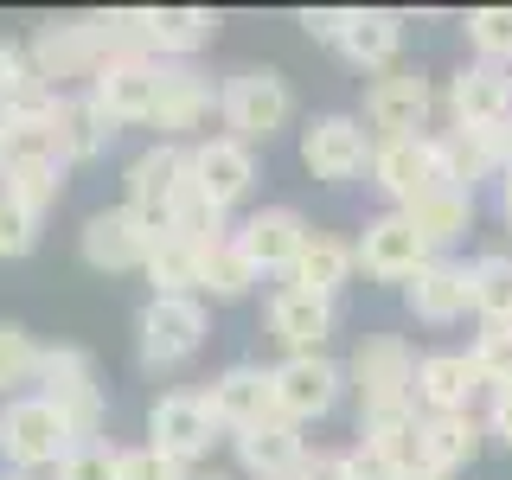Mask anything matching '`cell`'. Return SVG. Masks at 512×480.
Here are the masks:
<instances>
[{"instance_id":"1","label":"cell","mask_w":512,"mask_h":480,"mask_svg":"<svg viewBox=\"0 0 512 480\" xmlns=\"http://www.w3.org/2000/svg\"><path fill=\"white\" fill-rule=\"evenodd\" d=\"M32 391L64 416L71 442H103V384H96V365L84 346H45V365H39Z\"/></svg>"},{"instance_id":"2","label":"cell","mask_w":512,"mask_h":480,"mask_svg":"<svg viewBox=\"0 0 512 480\" xmlns=\"http://www.w3.org/2000/svg\"><path fill=\"white\" fill-rule=\"evenodd\" d=\"M218 116H224V128H231V141L256 148V141H269L276 128H288V116H295V90H288L282 71H269V64H250V71L224 77Z\"/></svg>"},{"instance_id":"3","label":"cell","mask_w":512,"mask_h":480,"mask_svg":"<svg viewBox=\"0 0 512 480\" xmlns=\"http://www.w3.org/2000/svg\"><path fill=\"white\" fill-rule=\"evenodd\" d=\"M71 448L77 442H71V429H64V416L45 404L39 391L7 397V404H0V468L39 474V468H58Z\"/></svg>"},{"instance_id":"4","label":"cell","mask_w":512,"mask_h":480,"mask_svg":"<svg viewBox=\"0 0 512 480\" xmlns=\"http://www.w3.org/2000/svg\"><path fill=\"white\" fill-rule=\"evenodd\" d=\"M135 333H141V365H148V372H173V365H186L192 352L205 346L212 320H205L199 295H154L148 308H141Z\"/></svg>"},{"instance_id":"5","label":"cell","mask_w":512,"mask_h":480,"mask_svg":"<svg viewBox=\"0 0 512 480\" xmlns=\"http://www.w3.org/2000/svg\"><path fill=\"white\" fill-rule=\"evenodd\" d=\"M372 186L397 205V212H410L416 199H429L436 186H455V180H448V160L436 148V135H410V141H378Z\"/></svg>"},{"instance_id":"6","label":"cell","mask_w":512,"mask_h":480,"mask_svg":"<svg viewBox=\"0 0 512 480\" xmlns=\"http://www.w3.org/2000/svg\"><path fill=\"white\" fill-rule=\"evenodd\" d=\"M352 391H359V410H397V404H416V359L397 333H378V340H359L346 365Z\"/></svg>"},{"instance_id":"7","label":"cell","mask_w":512,"mask_h":480,"mask_svg":"<svg viewBox=\"0 0 512 480\" xmlns=\"http://www.w3.org/2000/svg\"><path fill=\"white\" fill-rule=\"evenodd\" d=\"M218 442V416L212 404H205V391H167L154 397L148 410V448H160L167 461H180V468H192V461H205Z\"/></svg>"},{"instance_id":"8","label":"cell","mask_w":512,"mask_h":480,"mask_svg":"<svg viewBox=\"0 0 512 480\" xmlns=\"http://www.w3.org/2000/svg\"><path fill=\"white\" fill-rule=\"evenodd\" d=\"M186 180H192V148H180V141H154L148 154L128 160V199L122 205L148 224V231H160Z\"/></svg>"},{"instance_id":"9","label":"cell","mask_w":512,"mask_h":480,"mask_svg":"<svg viewBox=\"0 0 512 480\" xmlns=\"http://www.w3.org/2000/svg\"><path fill=\"white\" fill-rule=\"evenodd\" d=\"M429 109H436V90H429V77L416 71H384L372 77V90H365V128H372L378 141H410V135H429Z\"/></svg>"},{"instance_id":"10","label":"cell","mask_w":512,"mask_h":480,"mask_svg":"<svg viewBox=\"0 0 512 480\" xmlns=\"http://www.w3.org/2000/svg\"><path fill=\"white\" fill-rule=\"evenodd\" d=\"M372 128L359 116H314L301 128V167L314 173V180H359L365 167H372Z\"/></svg>"},{"instance_id":"11","label":"cell","mask_w":512,"mask_h":480,"mask_svg":"<svg viewBox=\"0 0 512 480\" xmlns=\"http://www.w3.org/2000/svg\"><path fill=\"white\" fill-rule=\"evenodd\" d=\"M359 269L372 282H410L416 269L429 263V237L410 224V212H378V218H365V231H359Z\"/></svg>"},{"instance_id":"12","label":"cell","mask_w":512,"mask_h":480,"mask_svg":"<svg viewBox=\"0 0 512 480\" xmlns=\"http://www.w3.org/2000/svg\"><path fill=\"white\" fill-rule=\"evenodd\" d=\"M269 384H276V416L288 423H320L346 391V372L320 352H301V359H282L269 365Z\"/></svg>"},{"instance_id":"13","label":"cell","mask_w":512,"mask_h":480,"mask_svg":"<svg viewBox=\"0 0 512 480\" xmlns=\"http://www.w3.org/2000/svg\"><path fill=\"white\" fill-rule=\"evenodd\" d=\"M237 250L250 256L256 276H288V269L301 263V250H308V218L295 212V205H263V212H250L244 224H237Z\"/></svg>"},{"instance_id":"14","label":"cell","mask_w":512,"mask_h":480,"mask_svg":"<svg viewBox=\"0 0 512 480\" xmlns=\"http://www.w3.org/2000/svg\"><path fill=\"white\" fill-rule=\"evenodd\" d=\"M448 116L455 128H506L512 122V71L506 64H461L455 77H448Z\"/></svg>"},{"instance_id":"15","label":"cell","mask_w":512,"mask_h":480,"mask_svg":"<svg viewBox=\"0 0 512 480\" xmlns=\"http://www.w3.org/2000/svg\"><path fill=\"white\" fill-rule=\"evenodd\" d=\"M103 116L128 128V122H154V103H160V58H122V64H103V71L84 84Z\"/></svg>"},{"instance_id":"16","label":"cell","mask_w":512,"mask_h":480,"mask_svg":"<svg viewBox=\"0 0 512 480\" xmlns=\"http://www.w3.org/2000/svg\"><path fill=\"white\" fill-rule=\"evenodd\" d=\"M109 141H116V122L103 116V103H96L90 90H58V103H52V154L64 167H84V160H96Z\"/></svg>"},{"instance_id":"17","label":"cell","mask_w":512,"mask_h":480,"mask_svg":"<svg viewBox=\"0 0 512 480\" xmlns=\"http://www.w3.org/2000/svg\"><path fill=\"white\" fill-rule=\"evenodd\" d=\"M480 384L487 378H480L474 352H423L416 359V404H423V416H468Z\"/></svg>"},{"instance_id":"18","label":"cell","mask_w":512,"mask_h":480,"mask_svg":"<svg viewBox=\"0 0 512 480\" xmlns=\"http://www.w3.org/2000/svg\"><path fill=\"white\" fill-rule=\"evenodd\" d=\"M205 404H212L218 429L244 436V429H256V423L276 416V384H269L263 365H224V372L212 378V391H205Z\"/></svg>"},{"instance_id":"19","label":"cell","mask_w":512,"mask_h":480,"mask_svg":"<svg viewBox=\"0 0 512 480\" xmlns=\"http://www.w3.org/2000/svg\"><path fill=\"white\" fill-rule=\"evenodd\" d=\"M154 250V231L141 224L128 205H109L84 224V263L103 269V276H122V269H141Z\"/></svg>"},{"instance_id":"20","label":"cell","mask_w":512,"mask_h":480,"mask_svg":"<svg viewBox=\"0 0 512 480\" xmlns=\"http://www.w3.org/2000/svg\"><path fill=\"white\" fill-rule=\"evenodd\" d=\"M26 52H32V71H39L45 90L77 84V77L90 84V77H96V52H90L84 20H45V26L26 39Z\"/></svg>"},{"instance_id":"21","label":"cell","mask_w":512,"mask_h":480,"mask_svg":"<svg viewBox=\"0 0 512 480\" xmlns=\"http://www.w3.org/2000/svg\"><path fill=\"white\" fill-rule=\"evenodd\" d=\"M135 20H141L148 58L160 64H186L199 45L218 39V13H205V7H135Z\"/></svg>"},{"instance_id":"22","label":"cell","mask_w":512,"mask_h":480,"mask_svg":"<svg viewBox=\"0 0 512 480\" xmlns=\"http://www.w3.org/2000/svg\"><path fill=\"white\" fill-rule=\"evenodd\" d=\"M250 180H256V154L244 148V141L205 135L199 148H192V186H199L205 199L218 205V212H231V205L250 192Z\"/></svg>"},{"instance_id":"23","label":"cell","mask_w":512,"mask_h":480,"mask_svg":"<svg viewBox=\"0 0 512 480\" xmlns=\"http://www.w3.org/2000/svg\"><path fill=\"white\" fill-rule=\"evenodd\" d=\"M404 301L416 320H429V327H448V320H461L474 308V282L461 263H448V256H429L423 269L404 282Z\"/></svg>"},{"instance_id":"24","label":"cell","mask_w":512,"mask_h":480,"mask_svg":"<svg viewBox=\"0 0 512 480\" xmlns=\"http://www.w3.org/2000/svg\"><path fill=\"white\" fill-rule=\"evenodd\" d=\"M231 442H237L244 474H256V480H295L301 461H308V436H301V423H288V416H269V423H256Z\"/></svg>"},{"instance_id":"25","label":"cell","mask_w":512,"mask_h":480,"mask_svg":"<svg viewBox=\"0 0 512 480\" xmlns=\"http://www.w3.org/2000/svg\"><path fill=\"white\" fill-rule=\"evenodd\" d=\"M269 333L288 346V359L320 352L327 333H333V301L308 295V288H276V295H269Z\"/></svg>"},{"instance_id":"26","label":"cell","mask_w":512,"mask_h":480,"mask_svg":"<svg viewBox=\"0 0 512 480\" xmlns=\"http://www.w3.org/2000/svg\"><path fill=\"white\" fill-rule=\"evenodd\" d=\"M212 103H218V90L192 64H160V103H154L148 128H160V141H180L186 128H199L212 116Z\"/></svg>"},{"instance_id":"27","label":"cell","mask_w":512,"mask_h":480,"mask_svg":"<svg viewBox=\"0 0 512 480\" xmlns=\"http://www.w3.org/2000/svg\"><path fill=\"white\" fill-rule=\"evenodd\" d=\"M480 442H487V423L468 410V416H423V442H416V461H423L429 474H455L468 468L480 455Z\"/></svg>"},{"instance_id":"28","label":"cell","mask_w":512,"mask_h":480,"mask_svg":"<svg viewBox=\"0 0 512 480\" xmlns=\"http://www.w3.org/2000/svg\"><path fill=\"white\" fill-rule=\"evenodd\" d=\"M397 45H404V20L391 7H352L346 32H340V52L359 64V71H391Z\"/></svg>"},{"instance_id":"29","label":"cell","mask_w":512,"mask_h":480,"mask_svg":"<svg viewBox=\"0 0 512 480\" xmlns=\"http://www.w3.org/2000/svg\"><path fill=\"white\" fill-rule=\"evenodd\" d=\"M436 148L448 160V180L468 186L474 180H493V173H506V148H500V128H442Z\"/></svg>"},{"instance_id":"30","label":"cell","mask_w":512,"mask_h":480,"mask_svg":"<svg viewBox=\"0 0 512 480\" xmlns=\"http://www.w3.org/2000/svg\"><path fill=\"white\" fill-rule=\"evenodd\" d=\"M352 269H359V250L340 244V237H308V250H301V263L288 269V288H308V295H340V288L352 282Z\"/></svg>"},{"instance_id":"31","label":"cell","mask_w":512,"mask_h":480,"mask_svg":"<svg viewBox=\"0 0 512 480\" xmlns=\"http://www.w3.org/2000/svg\"><path fill=\"white\" fill-rule=\"evenodd\" d=\"M58 192H64V160L52 154L7 160V173H0V199H13L32 218H45V205H58Z\"/></svg>"},{"instance_id":"32","label":"cell","mask_w":512,"mask_h":480,"mask_svg":"<svg viewBox=\"0 0 512 480\" xmlns=\"http://www.w3.org/2000/svg\"><path fill=\"white\" fill-rule=\"evenodd\" d=\"M410 224L429 237V250H448L455 237H468V224H474V192L468 186H436L429 199L410 205Z\"/></svg>"},{"instance_id":"33","label":"cell","mask_w":512,"mask_h":480,"mask_svg":"<svg viewBox=\"0 0 512 480\" xmlns=\"http://www.w3.org/2000/svg\"><path fill=\"white\" fill-rule=\"evenodd\" d=\"M199 263H205V250L199 244H186V237H173V231H154V250H148V282H154V295H199Z\"/></svg>"},{"instance_id":"34","label":"cell","mask_w":512,"mask_h":480,"mask_svg":"<svg viewBox=\"0 0 512 480\" xmlns=\"http://www.w3.org/2000/svg\"><path fill=\"white\" fill-rule=\"evenodd\" d=\"M359 442H372V448H384V455H397L404 468H423V461H416V442H423V416H416V404L359 410Z\"/></svg>"},{"instance_id":"35","label":"cell","mask_w":512,"mask_h":480,"mask_svg":"<svg viewBox=\"0 0 512 480\" xmlns=\"http://www.w3.org/2000/svg\"><path fill=\"white\" fill-rule=\"evenodd\" d=\"M474 282V314L493 320V327H512V250H487L468 263Z\"/></svg>"},{"instance_id":"36","label":"cell","mask_w":512,"mask_h":480,"mask_svg":"<svg viewBox=\"0 0 512 480\" xmlns=\"http://www.w3.org/2000/svg\"><path fill=\"white\" fill-rule=\"evenodd\" d=\"M39 365H45V346L32 340L20 320H0V404L26 397V384H39Z\"/></svg>"},{"instance_id":"37","label":"cell","mask_w":512,"mask_h":480,"mask_svg":"<svg viewBox=\"0 0 512 480\" xmlns=\"http://www.w3.org/2000/svg\"><path fill=\"white\" fill-rule=\"evenodd\" d=\"M256 288V269H250V256L237 250V237H224V244L205 250V263H199V295H212V301H244Z\"/></svg>"},{"instance_id":"38","label":"cell","mask_w":512,"mask_h":480,"mask_svg":"<svg viewBox=\"0 0 512 480\" xmlns=\"http://www.w3.org/2000/svg\"><path fill=\"white\" fill-rule=\"evenodd\" d=\"M39 71H32V52L20 39H0V116H7L13 103H26V96H39Z\"/></svg>"},{"instance_id":"39","label":"cell","mask_w":512,"mask_h":480,"mask_svg":"<svg viewBox=\"0 0 512 480\" xmlns=\"http://www.w3.org/2000/svg\"><path fill=\"white\" fill-rule=\"evenodd\" d=\"M468 45L487 64H506L512 58V7H474L468 13Z\"/></svg>"},{"instance_id":"40","label":"cell","mask_w":512,"mask_h":480,"mask_svg":"<svg viewBox=\"0 0 512 480\" xmlns=\"http://www.w3.org/2000/svg\"><path fill=\"white\" fill-rule=\"evenodd\" d=\"M474 365H480V378H487L493 391H506V384H512V327L480 320V333H474Z\"/></svg>"},{"instance_id":"41","label":"cell","mask_w":512,"mask_h":480,"mask_svg":"<svg viewBox=\"0 0 512 480\" xmlns=\"http://www.w3.org/2000/svg\"><path fill=\"white\" fill-rule=\"evenodd\" d=\"M116 455L122 448H109V442H77L58 461V480H116Z\"/></svg>"},{"instance_id":"42","label":"cell","mask_w":512,"mask_h":480,"mask_svg":"<svg viewBox=\"0 0 512 480\" xmlns=\"http://www.w3.org/2000/svg\"><path fill=\"white\" fill-rule=\"evenodd\" d=\"M116 480H192V474L180 468V461H167L160 448L141 442V448H122L116 455Z\"/></svg>"},{"instance_id":"43","label":"cell","mask_w":512,"mask_h":480,"mask_svg":"<svg viewBox=\"0 0 512 480\" xmlns=\"http://www.w3.org/2000/svg\"><path fill=\"white\" fill-rule=\"evenodd\" d=\"M410 468L397 455H384V448H372V442H352L346 448V480H404Z\"/></svg>"},{"instance_id":"44","label":"cell","mask_w":512,"mask_h":480,"mask_svg":"<svg viewBox=\"0 0 512 480\" xmlns=\"http://www.w3.org/2000/svg\"><path fill=\"white\" fill-rule=\"evenodd\" d=\"M32 244H39V218L20 212L13 199H0V256H26Z\"/></svg>"},{"instance_id":"45","label":"cell","mask_w":512,"mask_h":480,"mask_svg":"<svg viewBox=\"0 0 512 480\" xmlns=\"http://www.w3.org/2000/svg\"><path fill=\"white\" fill-rule=\"evenodd\" d=\"M346 13H352V7H320V13H301V32H308V39H320V45H333V52H340Z\"/></svg>"},{"instance_id":"46","label":"cell","mask_w":512,"mask_h":480,"mask_svg":"<svg viewBox=\"0 0 512 480\" xmlns=\"http://www.w3.org/2000/svg\"><path fill=\"white\" fill-rule=\"evenodd\" d=\"M487 436L500 442V448H512V384L487 397Z\"/></svg>"},{"instance_id":"47","label":"cell","mask_w":512,"mask_h":480,"mask_svg":"<svg viewBox=\"0 0 512 480\" xmlns=\"http://www.w3.org/2000/svg\"><path fill=\"white\" fill-rule=\"evenodd\" d=\"M295 480H346V455H320V448H314V455L301 461Z\"/></svg>"},{"instance_id":"48","label":"cell","mask_w":512,"mask_h":480,"mask_svg":"<svg viewBox=\"0 0 512 480\" xmlns=\"http://www.w3.org/2000/svg\"><path fill=\"white\" fill-rule=\"evenodd\" d=\"M500 218H506V224H512V167H506V173H500Z\"/></svg>"},{"instance_id":"49","label":"cell","mask_w":512,"mask_h":480,"mask_svg":"<svg viewBox=\"0 0 512 480\" xmlns=\"http://www.w3.org/2000/svg\"><path fill=\"white\" fill-rule=\"evenodd\" d=\"M7 160H13V141H7V116H0V173H7Z\"/></svg>"},{"instance_id":"50","label":"cell","mask_w":512,"mask_h":480,"mask_svg":"<svg viewBox=\"0 0 512 480\" xmlns=\"http://www.w3.org/2000/svg\"><path fill=\"white\" fill-rule=\"evenodd\" d=\"M404 480H448V474H429V468H410Z\"/></svg>"},{"instance_id":"51","label":"cell","mask_w":512,"mask_h":480,"mask_svg":"<svg viewBox=\"0 0 512 480\" xmlns=\"http://www.w3.org/2000/svg\"><path fill=\"white\" fill-rule=\"evenodd\" d=\"M0 480H39V474H20V468H0Z\"/></svg>"},{"instance_id":"52","label":"cell","mask_w":512,"mask_h":480,"mask_svg":"<svg viewBox=\"0 0 512 480\" xmlns=\"http://www.w3.org/2000/svg\"><path fill=\"white\" fill-rule=\"evenodd\" d=\"M192 480H231V474H218V468H205V474H192Z\"/></svg>"}]
</instances>
